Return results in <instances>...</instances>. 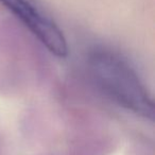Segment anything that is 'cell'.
I'll list each match as a JSON object with an SVG mask.
<instances>
[{"label":"cell","instance_id":"obj_1","mask_svg":"<svg viewBox=\"0 0 155 155\" xmlns=\"http://www.w3.org/2000/svg\"><path fill=\"white\" fill-rule=\"evenodd\" d=\"M94 82L112 101L147 119H154V103L135 69L118 52L96 48L88 55Z\"/></svg>","mask_w":155,"mask_h":155},{"label":"cell","instance_id":"obj_2","mask_svg":"<svg viewBox=\"0 0 155 155\" xmlns=\"http://www.w3.org/2000/svg\"><path fill=\"white\" fill-rule=\"evenodd\" d=\"M0 3L14 14L52 54L62 58L68 55V46L62 30L36 0H0Z\"/></svg>","mask_w":155,"mask_h":155}]
</instances>
